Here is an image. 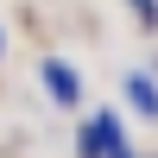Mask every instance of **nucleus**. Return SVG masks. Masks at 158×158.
<instances>
[{"instance_id":"obj_1","label":"nucleus","mask_w":158,"mask_h":158,"mask_svg":"<svg viewBox=\"0 0 158 158\" xmlns=\"http://www.w3.org/2000/svg\"><path fill=\"white\" fill-rule=\"evenodd\" d=\"M114 152H127L120 120H114V114H95V120L82 127V158H114Z\"/></svg>"},{"instance_id":"obj_4","label":"nucleus","mask_w":158,"mask_h":158,"mask_svg":"<svg viewBox=\"0 0 158 158\" xmlns=\"http://www.w3.org/2000/svg\"><path fill=\"white\" fill-rule=\"evenodd\" d=\"M133 13H139L146 25H158V0H133Z\"/></svg>"},{"instance_id":"obj_2","label":"nucleus","mask_w":158,"mask_h":158,"mask_svg":"<svg viewBox=\"0 0 158 158\" xmlns=\"http://www.w3.org/2000/svg\"><path fill=\"white\" fill-rule=\"evenodd\" d=\"M38 76H44V89L57 95V108H76V101H82V82H76V70H70V63L44 57V63H38Z\"/></svg>"},{"instance_id":"obj_5","label":"nucleus","mask_w":158,"mask_h":158,"mask_svg":"<svg viewBox=\"0 0 158 158\" xmlns=\"http://www.w3.org/2000/svg\"><path fill=\"white\" fill-rule=\"evenodd\" d=\"M0 51H6V44H0Z\"/></svg>"},{"instance_id":"obj_3","label":"nucleus","mask_w":158,"mask_h":158,"mask_svg":"<svg viewBox=\"0 0 158 158\" xmlns=\"http://www.w3.org/2000/svg\"><path fill=\"white\" fill-rule=\"evenodd\" d=\"M127 95H133L139 114H158V82H152V76H127Z\"/></svg>"}]
</instances>
